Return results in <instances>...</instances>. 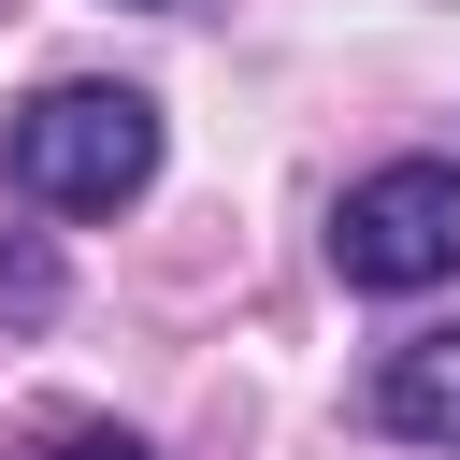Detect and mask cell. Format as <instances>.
Listing matches in <instances>:
<instances>
[{
    "label": "cell",
    "instance_id": "obj_6",
    "mask_svg": "<svg viewBox=\"0 0 460 460\" xmlns=\"http://www.w3.org/2000/svg\"><path fill=\"white\" fill-rule=\"evenodd\" d=\"M129 14H172V0H129Z\"/></svg>",
    "mask_w": 460,
    "mask_h": 460
},
{
    "label": "cell",
    "instance_id": "obj_4",
    "mask_svg": "<svg viewBox=\"0 0 460 460\" xmlns=\"http://www.w3.org/2000/svg\"><path fill=\"white\" fill-rule=\"evenodd\" d=\"M58 302V259L43 244H0V316H43Z\"/></svg>",
    "mask_w": 460,
    "mask_h": 460
},
{
    "label": "cell",
    "instance_id": "obj_1",
    "mask_svg": "<svg viewBox=\"0 0 460 460\" xmlns=\"http://www.w3.org/2000/svg\"><path fill=\"white\" fill-rule=\"evenodd\" d=\"M14 187L43 216H129L158 187V101L144 86H43L14 115Z\"/></svg>",
    "mask_w": 460,
    "mask_h": 460
},
{
    "label": "cell",
    "instance_id": "obj_3",
    "mask_svg": "<svg viewBox=\"0 0 460 460\" xmlns=\"http://www.w3.org/2000/svg\"><path fill=\"white\" fill-rule=\"evenodd\" d=\"M374 417H388L402 446H460V331H417V345H388V374H374Z\"/></svg>",
    "mask_w": 460,
    "mask_h": 460
},
{
    "label": "cell",
    "instance_id": "obj_5",
    "mask_svg": "<svg viewBox=\"0 0 460 460\" xmlns=\"http://www.w3.org/2000/svg\"><path fill=\"white\" fill-rule=\"evenodd\" d=\"M43 460H158V446H144V431H115V417H72Z\"/></svg>",
    "mask_w": 460,
    "mask_h": 460
},
{
    "label": "cell",
    "instance_id": "obj_2",
    "mask_svg": "<svg viewBox=\"0 0 460 460\" xmlns=\"http://www.w3.org/2000/svg\"><path fill=\"white\" fill-rule=\"evenodd\" d=\"M331 273L345 288H446L460 273V158H388L345 187L331 216Z\"/></svg>",
    "mask_w": 460,
    "mask_h": 460
}]
</instances>
